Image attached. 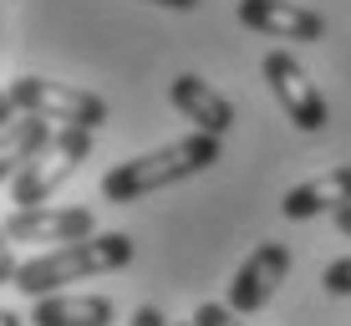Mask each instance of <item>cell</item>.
I'll return each mask as SVG.
<instances>
[{
	"label": "cell",
	"mask_w": 351,
	"mask_h": 326,
	"mask_svg": "<svg viewBox=\"0 0 351 326\" xmlns=\"http://www.w3.org/2000/svg\"><path fill=\"white\" fill-rule=\"evenodd\" d=\"M219 163V138L204 128H193L189 138L178 143H163V148L143 153V159H123L117 168H107L102 174V199L112 204H138L148 194H158L168 184H184V178L204 174V168Z\"/></svg>",
	"instance_id": "obj_1"
},
{
	"label": "cell",
	"mask_w": 351,
	"mask_h": 326,
	"mask_svg": "<svg viewBox=\"0 0 351 326\" xmlns=\"http://www.w3.org/2000/svg\"><path fill=\"white\" fill-rule=\"evenodd\" d=\"M132 265V240L123 229L112 235H87V240H66V245L46 250V255H31L16 270V291L21 296H51L62 291L66 281H87V275H107V270H123Z\"/></svg>",
	"instance_id": "obj_2"
},
{
	"label": "cell",
	"mask_w": 351,
	"mask_h": 326,
	"mask_svg": "<svg viewBox=\"0 0 351 326\" xmlns=\"http://www.w3.org/2000/svg\"><path fill=\"white\" fill-rule=\"evenodd\" d=\"M87 159H92V128L62 123V132H51V143H46V148L36 153L16 178H10V184H16V189H10V199H16V204H46Z\"/></svg>",
	"instance_id": "obj_3"
},
{
	"label": "cell",
	"mask_w": 351,
	"mask_h": 326,
	"mask_svg": "<svg viewBox=\"0 0 351 326\" xmlns=\"http://www.w3.org/2000/svg\"><path fill=\"white\" fill-rule=\"evenodd\" d=\"M10 97H16L21 113H41V117H51V123H77V128H92V132L112 117L97 92L66 87V82H56V77H16L10 82Z\"/></svg>",
	"instance_id": "obj_4"
},
{
	"label": "cell",
	"mask_w": 351,
	"mask_h": 326,
	"mask_svg": "<svg viewBox=\"0 0 351 326\" xmlns=\"http://www.w3.org/2000/svg\"><path fill=\"white\" fill-rule=\"evenodd\" d=\"M260 71H265V82H270L275 102L285 107V117H290L300 132H321L326 123H331V107H326L321 87L311 82V71L300 67L290 51H265Z\"/></svg>",
	"instance_id": "obj_5"
},
{
	"label": "cell",
	"mask_w": 351,
	"mask_h": 326,
	"mask_svg": "<svg viewBox=\"0 0 351 326\" xmlns=\"http://www.w3.org/2000/svg\"><path fill=\"white\" fill-rule=\"evenodd\" d=\"M285 275H290V245H280V240H265V245L250 250V260L234 270V281H229V306H234L239 316L270 306V296L280 291Z\"/></svg>",
	"instance_id": "obj_6"
},
{
	"label": "cell",
	"mask_w": 351,
	"mask_h": 326,
	"mask_svg": "<svg viewBox=\"0 0 351 326\" xmlns=\"http://www.w3.org/2000/svg\"><path fill=\"white\" fill-rule=\"evenodd\" d=\"M10 240H26V245H66V240H87L97 235V214L82 204L66 209H46V204H16V214L5 220Z\"/></svg>",
	"instance_id": "obj_7"
},
{
	"label": "cell",
	"mask_w": 351,
	"mask_h": 326,
	"mask_svg": "<svg viewBox=\"0 0 351 326\" xmlns=\"http://www.w3.org/2000/svg\"><path fill=\"white\" fill-rule=\"evenodd\" d=\"M239 26L255 36H280V41H321L326 21L295 0H239Z\"/></svg>",
	"instance_id": "obj_8"
},
{
	"label": "cell",
	"mask_w": 351,
	"mask_h": 326,
	"mask_svg": "<svg viewBox=\"0 0 351 326\" xmlns=\"http://www.w3.org/2000/svg\"><path fill=\"white\" fill-rule=\"evenodd\" d=\"M168 102L178 107V117H189L193 128L214 132V138H224V132L234 128V102H229L219 87H209L204 77H193V71L173 77V87H168Z\"/></svg>",
	"instance_id": "obj_9"
},
{
	"label": "cell",
	"mask_w": 351,
	"mask_h": 326,
	"mask_svg": "<svg viewBox=\"0 0 351 326\" xmlns=\"http://www.w3.org/2000/svg\"><path fill=\"white\" fill-rule=\"evenodd\" d=\"M346 204H351V163L331 168V174H321V178L295 184L280 199V214H285V220H316V214H336V209H346Z\"/></svg>",
	"instance_id": "obj_10"
},
{
	"label": "cell",
	"mask_w": 351,
	"mask_h": 326,
	"mask_svg": "<svg viewBox=\"0 0 351 326\" xmlns=\"http://www.w3.org/2000/svg\"><path fill=\"white\" fill-rule=\"evenodd\" d=\"M117 306L107 296H36L31 301V326H112Z\"/></svg>",
	"instance_id": "obj_11"
},
{
	"label": "cell",
	"mask_w": 351,
	"mask_h": 326,
	"mask_svg": "<svg viewBox=\"0 0 351 326\" xmlns=\"http://www.w3.org/2000/svg\"><path fill=\"white\" fill-rule=\"evenodd\" d=\"M46 143H51V117H41V113H21L16 123L0 128V184L16 178Z\"/></svg>",
	"instance_id": "obj_12"
},
{
	"label": "cell",
	"mask_w": 351,
	"mask_h": 326,
	"mask_svg": "<svg viewBox=\"0 0 351 326\" xmlns=\"http://www.w3.org/2000/svg\"><path fill=\"white\" fill-rule=\"evenodd\" d=\"M193 326H245V321H239V311L229 306V301H204V306L193 311Z\"/></svg>",
	"instance_id": "obj_13"
},
{
	"label": "cell",
	"mask_w": 351,
	"mask_h": 326,
	"mask_svg": "<svg viewBox=\"0 0 351 326\" xmlns=\"http://www.w3.org/2000/svg\"><path fill=\"white\" fill-rule=\"evenodd\" d=\"M321 286H326L331 296H351V255L326 265V270H321Z\"/></svg>",
	"instance_id": "obj_14"
},
{
	"label": "cell",
	"mask_w": 351,
	"mask_h": 326,
	"mask_svg": "<svg viewBox=\"0 0 351 326\" xmlns=\"http://www.w3.org/2000/svg\"><path fill=\"white\" fill-rule=\"evenodd\" d=\"M16 240H10V229H5V220H0V286H16Z\"/></svg>",
	"instance_id": "obj_15"
},
{
	"label": "cell",
	"mask_w": 351,
	"mask_h": 326,
	"mask_svg": "<svg viewBox=\"0 0 351 326\" xmlns=\"http://www.w3.org/2000/svg\"><path fill=\"white\" fill-rule=\"evenodd\" d=\"M132 326H168V316L158 306H138V311H132Z\"/></svg>",
	"instance_id": "obj_16"
},
{
	"label": "cell",
	"mask_w": 351,
	"mask_h": 326,
	"mask_svg": "<svg viewBox=\"0 0 351 326\" xmlns=\"http://www.w3.org/2000/svg\"><path fill=\"white\" fill-rule=\"evenodd\" d=\"M16 117H21L16 97H10V87H0V128H5V123H16Z\"/></svg>",
	"instance_id": "obj_17"
},
{
	"label": "cell",
	"mask_w": 351,
	"mask_h": 326,
	"mask_svg": "<svg viewBox=\"0 0 351 326\" xmlns=\"http://www.w3.org/2000/svg\"><path fill=\"white\" fill-rule=\"evenodd\" d=\"M148 5H163V10H199V0H148Z\"/></svg>",
	"instance_id": "obj_18"
},
{
	"label": "cell",
	"mask_w": 351,
	"mask_h": 326,
	"mask_svg": "<svg viewBox=\"0 0 351 326\" xmlns=\"http://www.w3.org/2000/svg\"><path fill=\"white\" fill-rule=\"evenodd\" d=\"M336 229H341V235L351 240V204H346V209H336Z\"/></svg>",
	"instance_id": "obj_19"
},
{
	"label": "cell",
	"mask_w": 351,
	"mask_h": 326,
	"mask_svg": "<svg viewBox=\"0 0 351 326\" xmlns=\"http://www.w3.org/2000/svg\"><path fill=\"white\" fill-rule=\"evenodd\" d=\"M0 326H26V316H16V311H0Z\"/></svg>",
	"instance_id": "obj_20"
},
{
	"label": "cell",
	"mask_w": 351,
	"mask_h": 326,
	"mask_svg": "<svg viewBox=\"0 0 351 326\" xmlns=\"http://www.w3.org/2000/svg\"><path fill=\"white\" fill-rule=\"evenodd\" d=\"M178 326H193V321H178Z\"/></svg>",
	"instance_id": "obj_21"
}]
</instances>
